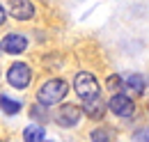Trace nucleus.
Here are the masks:
<instances>
[{"label": "nucleus", "instance_id": "obj_1", "mask_svg": "<svg viewBox=\"0 0 149 142\" xmlns=\"http://www.w3.org/2000/svg\"><path fill=\"white\" fill-rule=\"evenodd\" d=\"M67 92H69V85L62 78H53V80L41 85V89L37 94V101L41 106H55V103H60L67 96Z\"/></svg>", "mask_w": 149, "mask_h": 142}, {"label": "nucleus", "instance_id": "obj_2", "mask_svg": "<svg viewBox=\"0 0 149 142\" xmlns=\"http://www.w3.org/2000/svg\"><path fill=\"white\" fill-rule=\"evenodd\" d=\"M74 89H76V94H78V96H83V101L99 96V92H101L99 83H96V78H94L92 73H87V71H80V73L76 76Z\"/></svg>", "mask_w": 149, "mask_h": 142}, {"label": "nucleus", "instance_id": "obj_3", "mask_svg": "<svg viewBox=\"0 0 149 142\" xmlns=\"http://www.w3.org/2000/svg\"><path fill=\"white\" fill-rule=\"evenodd\" d=\"M7 80H9V85L16 89H25L30 85V80H32V71L28 64H23V62H16V64H12L9 71H7Z\"/></svg>", "mask_w": 149, "mask_h": 142}, {"label": "nucleus", "instance_id": "obj_4", "mask_svg": "<svg viewBox=\"0 0 149 142\" xmlns=\"http://www.w3.org/2000/svg\"><path fill=\"white\" fill-rule=\"evenodd\" d=\"M80 117H83V108L74 106V103H67V106H62L55 112V124L64 126V128H71V126H76L80 122Z\"/></svg>", "mask_w": 149, "mask_h": 142}, {"label": "nucleus", "instance_id": "obj_5", "mask_svg": "<svg viewBox=\"0 0 149 142\" xmlns=\"http://www.w3.org/2000/svg\"><path fill=\"white\" fill-rule=\"evenodd\" d=\"M108 108L112 110V115H117V117H133V112H135L133 101H131L126 94H122V92H117L115 96H110Z\"/></svg>", "mask_w": 149, "mask_h": 142}, {"label": "nucleus", "instance_id": "obj_6", "mask_svg": "<svg viewBox=\"0 0 149 142\" xmlns=\"http://www.w3.org/2000/svg\"><path fill=\"white\" fill-rule=\"evenodd\" d=\"M7 7H9V14L16 21H28L35 16V5L30 0H9Z\"/></svg>", "mask_w": 149, "mask_h": 142}, {"label": "nucleus", "instance_id": "obj_7", "mask_svg": "<svg viewBox=\"0 0 149 142\" xmlns=\"http://www.w3.org/2000/svg\"><path fill=\"white\" fill-rule=\"evenodd\" d=\"M28 48V39L23 35H7L2 39V51L9 55H19Z\"/></svg>", "mask_w": 149, "mask_h": 142}, {"label": "nucleus", "instance_id": "obj_8", "mask_svg": "<svg viewBox=\"0 0 149 142\" xmlns=\"http://www.w3.org/2000/svg\"><path fill=\"white\" fill-rule=\"evenodd\" d=\"M122 85H124V89H126L129 94H133V96H142V94H145V78H142L140 73H131L126 78H122Z\"/></svg>", "mask_w": 149, "mask_h": 142}, {"label": "nucleus", "instance_id": "obj_9", "mask_svg": "<svg viewBox=\"0 0 149 142\" xmlns=\"http://www.w3.org/2000/svg\"><path fill=\"white\" fill-rule=\"evenodd\" d=\"M103 101H101V96H94V99H87L85 101V108H83V112L87 115V117H94V119H101L103 117Z\"/></svg>", "mask_w": 149, "mask_h": 142}, {"label": "nucleus", "instance_id": "obj_10", "mask_svg": "<svg viewBox=\"0 0 149 142\" xmlns=\"http://www.w3.org/2000/svg\"><path fill=\"white\" fill-rule=\"evenodd\" d=\"M44 138H46V131H44V126H39V124H30L23 131V140L25 142H41Z\"/></svg>", "mask_w": 149, "mask_h": 142}, {"label": "nucleus", "instance_id": "obj_11", "mask_svg": "<svg viewBox=\"0 0 149 142\" xmlns=\"http://www.w3.org/2000/svg\"><path fill=\"white\" fill-rule=\"evenodd\" d=\"M0 110L5 115H16L21 110V103L14 101V99H9V96H5V94H0Z\"/></svg>", "mask_w": 149, "mask_h": 142}, {"label": "nucleus", "instance_id": "obj_12", "mask_svg": "<svg viewBox=\"0 0 149 142\" xmlns=\"http://www.w3.org/2000/svg\"><path fill=\"white\" fill-rule=\"evenodd\" d=\"M90 135H92V142H110L112 140V131H108V128H96Z\"/></svg>", "mask_w": 149, "mask_h": 142}, {"label": "nucleus", "instance_id": "obj_13", "mask_svg": "<svg viewBox=\"0 0 149 142\" xmlns=\"http://www.w3.org/2000/svg\"><path fill=\"white\" fill-rule=\"evenodd\" d=\"M135 142H149V126L135 133Z\"/></svg>", "mask_w": 149, "mask_h": 142}, {"label": "nucleus", "instance_id": "obj_14", "mask_svg": "<svg viewBox=\"0 0 149 142\" xmlns=\"http://www.w3.org/2000/svg\"><path fill=\"white\" fill-rule=\"evenodd\" d=\"M108 87L119 89V87H122V78H119V76H110V78H108Z\"/></svg>", "mask_w": 149, "mask_h": 142}, {"label": "nucleus", "instance_id": "obj_15", "mask_svg": "<svg viewBox=\"0 0 149 142\" xmlns=\"http://www.w3.org/2000/svg\"><path fill=\"white\" fill-rule=\"evenodd\" d=\"M5 18H7V14H5V9H2V5H0V25L5 23Z\"/></svg>", "mask_w": 149, "mask_h": 142}]
</instances>
